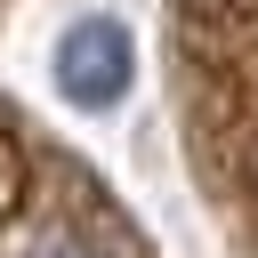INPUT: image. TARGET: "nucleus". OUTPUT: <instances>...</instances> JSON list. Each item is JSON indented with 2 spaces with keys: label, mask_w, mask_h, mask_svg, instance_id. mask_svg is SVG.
Masks as SVG:
<instances>
[{
  "label": "nucleus",
  "mask_w": 258,
  "mask_h": 258,
  "mask_svg": "<svg viewBox=\"0 0 258 258\" xmlns=\"http://www.w3.org/2000/svg\"><path fill=\"white\" fill-rule=\"evenodd\" d=\"M129 64H137V48H129V32L113 16H81L56 40V81H64L73 105H113L129 89Z\"/></svg>",
  "instance_id": "f257e3e1"
}]
</instances>
